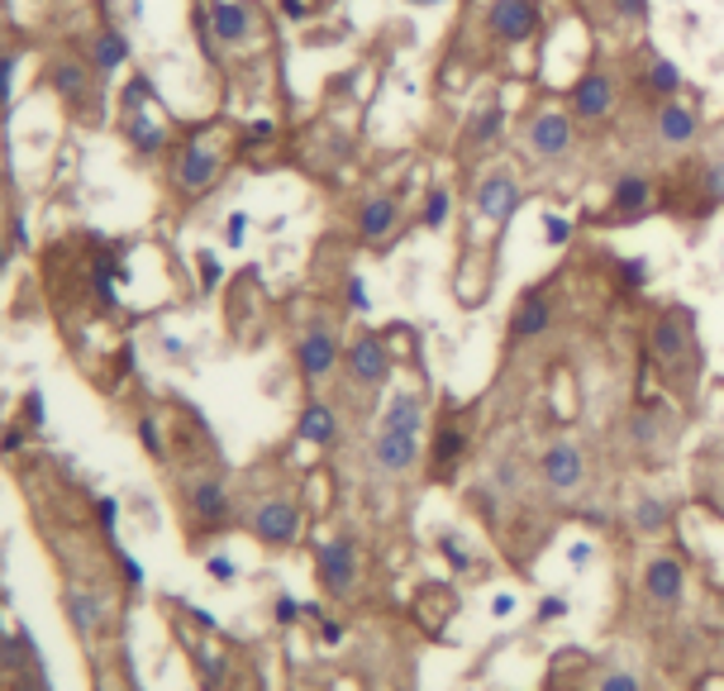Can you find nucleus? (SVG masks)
Masks as SVG:
<instances>
[{
	"mask_svg": "<svg viewBox=\"0 0 724 691\" xmlns=\"http://www.w3.org/2000/svg\"><path fill=\"white\" fill-rule=\"evenodd\" d=\"M654 358L672 372V377H682L687 358L696 363V315H687L682 306L662 310L658 325H654Z\"/></svg>",
	"mask_w": 724,
	"mask_h": 691,
	"instance_id": "1",
	"label": "nucleus"
},
{
	"mask_svg": "<svg viewBox=\"0 0 724 691\" xmlns=\"http://www.w3.org/2000/svg\"><path fill=\"white\" fill-rule=\"evenodd\" d=\"M353 572H358V544L349 535L329 539L325 549H320V578H325V586L334 596H343L353 586Z\"/></svg>",
	"mask_w": 724,
	"mask_h": 691,
	"instance_id": "2",
	"label": "nucleus"
},
{
	"mask_svg": "<svg viewBox=\"0 0 724 691\" xmlns=\"http://www.w3.org/2000/svg\"><path fill=\"white\" fill-rule=\"evenodd\" d=\"M491 29H496L505 43H525V39H534V29H539V6H534V0H496V6H491Z\"/></svg>",
	"mask_w": 724,
	"mask_h": 691,
	"instance_id": "3",
	"label": "nucleus"
},
{
	"mask_svg": "<svg viewBox=\"0 0 724 691\" xmlns=\"http://www.w3.org/2000/svg\"><path fill=\"white\" fill-rule=\"evenodd\" d=\"M215 172H220V153L206 149V143H191V149L177 157V186L186 196L206 191V186L215 182Z\"/></svg>",
	"mask_w": 724,
	"mask_h": 691,
	"instance_id": "4",
	"label": "nucleus"
},
{
	"mask_svg": "<svg viewBox=\"0 0 724 691\" xmlns=\"http://www.w3.org/2000/svg\"><path fill=\"white\" fill-rule=\"evenodd\" d=\"M611 106H615V81L605 77V72H586L572 91L577 120H601V114H611Z\"/></svg>",
	"mask_w": 724,
	"mask_h": 691,
	"instance_id": "5",
	"label": "nucleus"
},
{
	"mask_svg": "<svg viewBox=\"0 0 724 691\" xmlns=\"http://www.w3.org/2000/svg\"><path fill=\"white\" fill-rule=\"evenodd\" d=\"M349 372L362 382V386H376V382H386V372H391V358H386V343L376 339V334H362L353 349H349Z\"/></svg>",
	"mask_w": 724,
	"mask_h": 691,
	"instance_id": "6",
	"label": "nucleus"
},
{
	"mask_svg": "<svg viewBox=\"0 0 724 691\" xmlns=\"http://www.w3.org/2000/svg\"><path fill=\"white\" fill-rule=\"evenodd\" d=\"M253 529H257V539H267V544H292L300 529V515L292 501H263V511L253 515Z\"/></svg>",
	"mask_w": 724,
	"mask_h": 691,
	"instance_id": "7",
	"label": "nucleus"
},
{
	"mask_svg": "<svg viewBox=\"0 0 724 691\" xmlns=\"http://www.w3.org/2000/svg\"><path fill=\"white\" fill-rule=\"evenodd\" d=\"M582 478H586V468L572 443H553V449L544 453V482L553 486V492H572V486H582Z\"/></svg>",
	"mask_w": 724,
	"mask_h": 691,
	"instance_id": "8",
	"label": "nucleus"
},
{
	"mask_svg": "<svg viewBox=\"0 0 724 691\" xmlns=\"http://www.w3.org/2000/svg\"><path fill=\"white\" fill-rule=\"evenodd\" d=\"M515 200H519V191H515L511 172H491V177L482 182V191H476V210H482L486 220L505 224L511 220V210H515Z\"/></svg>",
	"mask_w": 724,
	"mask_h": 691,
	"instance_id": "9",
	"label": "nucleus"
},
{
	"mask_svg": "<svg viewBox=\"0 0 724 691\" xmlns=\"http://www.w3.org/2000/svg\"><path fill=\"white\" fill-rule=\"evenodd\" d=\"M529 143L539 149V157H562V153H568V143H572V124H568V114L544 110L539 120L529 124Z\"/></svg>",
	"mask_w": 724,
	"mask_h": 691,
	"instance_id": "10",
	"label": "nucleus"
},
{
	"mask_svg": "<svg viewBox=\"0 0 724 691\" xmlns=\"http://www.w3.org/2000/svg\"><path fill=\"white\" fill-rule=\"evenodd\" d=\"M210 29L220 43H243L253 29L249 6H243V0H210Z\"/></svg>",
	"mask_w": 724,
	"mask_h": 691,
	"instance_id": "11",
	"label": "nucleus"
},
{
	"mask_svg": "<svg viewBox=\"0 0 724 691\" xmlns=\"http://www.w3.org/2000/svg\"><path fill=\"white\" fill-rule=\"evenodd\" d=\"M644 586L658 606H672V601L682 596V563H677V558H654L644 572Z\"/></svg>",
	"mask_w": 724,
	"mask_h": 691,
	"instance_id": "12",
	"label": "nucleus"
},
{
	"mask_svg": "<svg viewBox=\"0 0 724 691\" xmlns=\"http://www.w3.org/2000/svg\"><path fill=\"white\" fill-rule=\"evenodd\" d=\"M334 363H339V343L329 339L325 329H310V334L300 339V372H306V377H325Z\"/></svg>",
	"mask_w": 724,
	"mask_h": 691,
	"instance_id": "13",
	"label": "nucleus"
},
{
	"mask_svg": "<svg viewBox=\"0 0 724 691\" xmlns=\"http://www.w3.org/2000/svg\"><path fill=\"white\" fill-rule=\"evenodd\" d=\"M415 458H419L415 435H396V429H382V435H376V463L386 472H405Z\"/></svg>",
	"mask_w": 724,
	"mask_h": 691,
	"instance_id": "14",
	"label": "nucleus"
},
{
	"mask_svg": "<svg viewBox=\"0 0 724 691\" xmlns=\"http://www.w3.org/2000/svg\"><path fill=\"white\" fill-rule=\"evenodd\" d=\"M648 200H654V182L639 177V172H629V177H619L615 182V196H611V206L619 220H629V215H639Z\"/></svg>",
	"mask_w": 724,
	"mask_h": 691,
	"instance_id": "15",
	"label": "nucleus"
},
{
	"mask_svg": "<svg viewBox=\"0 0 724 691\" xmlns=\"http://www.w3.org/2000/svg\"><path fill=\"white\" fill-rule=\"evenodd\" d=\"M696 129H701L696 106H662L658 110V134H662V143H691V139H696Z\"/></svg>",
	"mask_w": 724,
	"mask_h": 691,
	"instance_id": "16",
	"label": "nucleus"
},
{
	"mask_svg": "<svg viewBox=\"0 0 724 691\" xmlns=\"http://www.w3.org/2000/svg\"><path fill=\"white\" fill-rule=\"evenodd\" d=\"M396 196H372L368 206H362V215H358V229H362V239H386L391 234V224H396Z\"/></svg>",
	"mask_w": 724,
	"mask_h": 691,
	"instance_id": "17",
	"label": "nucleus"
},
{
	"mask_svg": "<svg viewBox=\"0 0 724 691\" xmlns=\"http://www.w3.org/2000/svg\"><path fill=\"white\" fill-rule=\"evenodd\" d=\"M124 134H129V143H134L139 153H157V149H163V143H167V129H163V120H153V114H139V110H129Z\"/></svg>",
	"mask_w": 724,
	"mask_h": 691,
	"instance_id": "18",
	"label": "nucleus"
},
{
	"mask_svg": "<svg viewBox=\"0 0 724 691\" xmlns=\"http://www.w3.org/2000/svg\"><path fill=\"white\" fill-rule=\"evenodd\" d=\"M419 425H425V401H419V396H396L386 406L382 429H396V435H419Z\"/></svg>",
	"mask_w": 724,
	"mask_h": 691,
	"instance_id": "19",
	"label": "nucleus"
},
{
	"mask_svg": "<svg viewBox=\"0 0 724 691\" xmlns=\"http://www.w3.org/2000/svg\"><path fill=\"white\" fill-rule=\"evenodd\" d=\"M67 621H72V629H77L81 639H91L96 625H100V601L91 592H72L67 596Z\"/></svg>",
	"mask_w": 724,
	"mask_h": 691,
	"instance_id": "20",
	"label": "nucleus"
},
{
	"mask_svg": "<svg viewBox=\"0 0 724 691\" xmlns=\"http://www.w3.org/2000/svg\"><path fill=\"white\" fill-rule=\"evenodd\" d=\"M548 325H553V310H548V300H525V306L515 310V320H511L515 339H534V334H544Z\"/></svg>",
	"mask_w": 724,
	"mask_h": 691,
	"instance_id": "21",
	"label": "nucleus"
},
{
	"mask_svg": "<svg viewBox=\"0 0 724 691\" xmlns=\"http://www.w3.org/2000/svg\"><path fill=\"white\" fill-rule=\"evenodd\" d=\"M300 439L315 443V449L334 443V415H329L325 406H306V410H300Z\"/></svg>",
	"mask_w": 724,
	"mask_h": 691,
	"instance_id": "22",
	"label": "nucleus"
},
{
	"mask_svg": "<svg viewBox=\"0 0 724 691\" xmlns=\"http://www.w3.org/2000/svg\"><path fill=\"white\" fill-rule=\"evenodd\" d=\"M191 506H196L200 520H224V511H229V492H224L220 482H196Z\"/></svg>",
	"mask_w": 724,
	"mask_h": 691,
	"instance_id": "23",
	"label": "nucleus"
},
{
	"mask_svg": "<svg viewBox=\"0 0 724 691\" xmlns=\"http://www.w3.org/2000/svg\"><path fill=\"white\" fill-rule=\"evenodd\" d=\"M53 86H57V96L72 100V106H81V96H86V72L77 63H57L53 67Z\"/></svg>",
	"mask_w": 724,
	"mask_h": 691,
	"instance_id": "24",
	"label": "nucleus"
},
{
	"mask_svg": "<svg viewBox=\"0 0 724 691\" xmlns=\"http://www.w3.org/2000/svg\"><path fill=\"white\" fill-rule=\"evenodd\" d=\"M501 124H505V106H501V100H491V106H486V110L472 120L468 139H472V143H491V139L501 134Z\"/></svg>",
	"mask_w": 724,
	"mask_h": 691,
	"instance_id": "25",
	"label": "nucleus"
},
{
	"mask_svg": "<svg viewBox=\"0 0 724 691\" xmlns=\"http://www.w3.org/2000/svg\"><path fill=\"white\" fill-rule=\"evenodd\" d=\"M129 57V39L124 34H100L96 39V67L100 72H114Z\"/></svg>",
	"mask_w": 724,
	"mask_h": 691,
	"instance_id": "26",
	"label": "nucleus"
},
{
	"mask_svg": "<svg viewBox=\"0 0 724 691\" xmlns=\"http://www.w3.org/2000/svg\"><path fill=\"white\" fill-rule=\"evenodd\" d=\"M634 525L644 529V535H658V529H668V506L662 501H639V511H634Z\"/></svg>",
	"mask_w": 724,
	"mask_h": 691,
	"instance_id": "27",
	"label": "nucleus"
},
{
	"mask_svg": "<svg viewBox=\"0 0 724 691\" xmlns=\"http://www.w3.org/2000/svg\"><path fill=\"white\" fill-rule=\"evenodd\" d=\"M648 86H654L658 96H672L677 86H682V72H677L668 57H654V67H648Z\"/></svg>",
	"mask_w": 724,
	"mask_h": 691,
	"instance_id": "28",
	"label": "nucleus"
},
{
	"mask_svg": "<svg viewBox=\"0 0 724 691\" xmlns=\"http://www.w3.org/2000/svg\"><path fill=\"white\" fill-rule=\"evenodd\" d=\"M191 663L200 668V682H206L210 691H220V682H224V663H220V654H215V649H196V654H191Z\"/></svg>",
	"mask_w": 724,
	"mask_h": 691,
	"instance_id": "29",
	"label": "nucleus"
},
{
	"mask_svg": "<svg viewBox=\"0 0 724 691\" xmlns=\"http://www.w3.org/2000/svg\"><path fill=\"white\" fill-rule=\"evenodd\" d=\"M458 453H462V435H458V429H443V435H439V443H434V463H439V468H448V463H453Z\"/></svg>",
	"mask_w": 724,
	"mask_h": 691,
	"instance_id": "30",
	"label": "nucleus"
},
{
	"mask_svg": "<svg viewBox=\"0 0 724 691\" xmlns=\"http://www.w3.org/2000/svg\"><path fill=\"white\" fill-rule=\"evenodd\" d=\"M705 200H711V206H724V157L705 167Z\"/></svg>",
	"mask_w": 724,
	"mask_h": 691,
	"instance_id": "31",
	"label": "nucleus"
},
{
	"mask_svg": "<svg viewBox=\"0 0 724 691\" xmlns=\"http://www.w3.org/2000/svg\"><path fill=\"white\" fill-rule=\"evenodd\" d=\"M619 282H625V286H644L648 282V263H644V257H625V263H619Z\"/></svg>",
	"mask_w": 724,
	"mask_h": 691,
	"instance_id": "32",
	"label": "nucleus"
},
{
	"mask_svg": "<svg viewBox=\"0 0 724 691\" xmlns=\"http://www.w3.org/2000/svg\"><path fill=\"white\" fill-rule=\"evenodd\" d=\"M43 420H48V406H43V392H29V396H24V425H29V429H39Z\"/></svg>",
	"mask_w": 724,
	"mask_h": 691,
	"instance_id": "33",
	"label": "nucleus"
},
{
	"mask_svg": "<svg viewBox=\"0 0 724 691\" xmlns=\"http://www.w3.org/2000/svg\"><path fill=\"white\" fill-rule=\"evenodd\" d=\"M14 67H20V57L6 53V63H0V106H10L14 96Z\"/></svg>",
	"mask_w": 724,
	"mask_h": 691,
	"instance_id": "34",
	"label": "nucleus"
},
{
	"mask_svg": "<svg viewBox=\"0 0 724 691\" xmlns=\"http://www.w3.org/2000/svg\"><path fill=\"white\" fill-rule=\"evenodd\" d=\"M443 220H448V191H434V196H429V206H425V224H429V229H439Z\"/></svg>",
	"mask_w": 724,
	"mask_h": 691,
	"instance_id": "35",
	"label": "nucleus"
},
{
	"mask_svg": "<svg viewBox=\"0 0 724 691\" xmlns=\"http://www.w3.org/2000/svg\"><path fill=\"white\" fill-rule=\"evenodd\" d=\"M615 14L619 20H629V24H639L648 14V0H615Z\"/></svg>",
	"mask_w": 724,
	"mask_h": 691,
	"instance_id": "36",
	"label": "nucleus"
},
{
	"mask_svg": "<svg viewBox=\"0 0 724 691\" xmlns=\"http://www.w3.org/2000/svg\"><path fill=\"white\" fill-rule=\"evenodd\" d=\"M206 568H210V578H215V582H234V578H239V568H234V563H229V558H224V553H215V558H210V563H206Z\"/></svg>",
	"mask_w": 724,
	"mask_h": 691,
	"instance_id": "37",
	"label": "nucleus"
},
{
	"mask_svg": "<svg viewBox=\"0 0 724 691\" xmlns=\"http://www.w3.org/2000/svg\"><path fill=\"white\" fill-rule=\"evenodd\" d=\"M139 435H143V449L149 453H163V435H157L153 420H139Z\"/></svg>",
	"mask_w": 724,
	"mask_h": 691,
	"instance_id": "38",
	"label": "nucleus"
},
{
	"mask_svg": "<svg viewBox=\"0 0 724 691\" xmlns=\"http://www.w3.org/2000/svg\"><path fill=\"white\" fill-rule=\"evenodd\" d=\"M558 615H568V601H562V596L539 601V621H558Z\"/></svg>",
	"mask_w": 724,
	"mask_h": 691,
	"instance_id": "39",
	"label": "nucleus"
},
{
	"mask_svg": "<svg viewBox=\"0 0 724 691\" xmlns=\"http://www.w3.org/2000/svg\"><path fill=\"white\" fill-rule=\"evenodd\" d=\"M601 691H639V682H634L629 672H611V678L601 682Z\"/></svg>",
	"mask_w": 724,
	"mask_h": 691,
	"instance_id": "40",
	"label": "nucleus"
},
{
	"mask_svg": "<svg viewBox=\"0 0 724 691\" xmlns=\"http://www.w3.org/2000/svg\"><path fill=\"white\" fill-rule=\"evenodd\" d=\"M243 229H249V215H229L224 239H229V243H243Z\"/></svg>",
	"mask_w": 724,
	"mask_h": 691,
	"instance_id": "41",
	"label": "nucleus"
},
{
	"mask_svg": "<svg viewBox=\"0 0 724 691\" xmlns=\"http://www.w3.org/2000/svg\"><path fill=\"white\" fill-rule=\"evenodd\" d=\"M96 515H100V525H106V529H114V515H120V506H114L110 496H100L96 501Z\"/></svg>",
	"mask_w": 724,
	"mask_h": 691,
	"instance_id": "42",
	"label": "nucleus"
},
{
	"mask_svg": "<svg viewBox=\"0 0 724 691\" xmlns=\"http://www.w3.org/2000/svg\"><path fill=\"white\" fill-rule=\"evenodd\" d=\"M654 435H658L654 415H639V420H634V439H639V443H648V439H654Z\"/></svg>",
	"mask_w": 724,
	"mask_h": 691,
	"instance_id": "43",
	"label": "nucleus"
},
{
	"mask_svg": "<svg viewBox=\"0 0 724 691\" xmlns=\"http://www.w3.org/2000/svg\"><path fill=\"white\" fill-rule=\"evenodd\" d=\"M272 134H277V129H272V120H253V124H249V139H253V143H263V139H272Z\"/></svg>",
	"mask_w": 724,
	"mask_h": 691,
	"instance_id": "44",
	"label": "nucleus"
},
{
	"mask_svg": "<svg viewBox=\"0 0 724 691\" xmlns=\"http://www.w3.org/2000/svg\"><path fill=\"white\" fill-rule=\"evenodd\" d=\"M349 296H353V310H368V286H362V277L349 282Z\"/></svg>",
	"mask_w": 724,
	"mask_h": 691,
	"instance_id": "45",
	"label": "nucleus"
},
{
	"mask_svg": "<svg viewBox=\"0 0 724 691\" xmlns=\"http://www.w3.org/2000/svg\"><path fill=\"white\" fill-rule=\"evenodd\" d=\"M443 558H448V563H453V568H468V553H462L453 539H443Z\"/></svg>",
	"mask_w": 724,
	"mask_h": 691,
	"instance_id": "46",
	"label": "nucleus"
},
{
	"mask_svg": "<svg viewBox=\"0 0 724 691\" xmlns=\"http://www.w3.org/2000/svg\"><path fill=\"white\" fill-rule=\"evenodd\" d=\"M120 563H124V578H129V586H139V582H143V568H139L129 553H120Z\"/></svg>",
	"mask_w": 724,
	"mask_h": 691,
	"instance_id": "47",
	"label": "nucleus"
},
{
	"mask_svg": "<svg viewBox=\"0 0 724 691\" xmlns=\"http://www.w3.org/2000/svg\"><path fill=\"white\" fill-rule=\"evenodd\" d=\"M548 243H568V220H548Z\"/></svg>",
	"mask_w": 724,
	"mask_h": 691,
	"instance_id": "48",
	"label": "nucleus"
},
{
	"mask_svg": "<svg viewBox=\"0 0 724 691\" xmlns=\"http://www.w3.org/2000/svg\"><path fill=\"white\" fill-rule=\"evenodd\" d=\"M24 429H29V425H14L10 435H6V453H20V443H24Z\"/></svg>",
	"mask_w": 724,
	"mask_h": 691,
	"instance_id": "49",
	"label": "nucleus"
},
{
	"mask_svg": "<svg viewBox=\"0 0 724 691\" xmlns=\"http://www.w3.org/2000/svg\"><path fill=\"white\" fill-rule=\"evenodd\" d=\"M515 611V596H496L491 601V615H511Z\"/></svg>",
	"mask_w": 724,
	"mask_h": 691,
	"instance_id": "50",
	"label": "nucleus"
},
{
	"mask_svg": "<svg viewBox=\"0 0 724 691\" xmlns=\"http://www.w3.org/2000/svg\"><path fill=\"white\" fill-rule=\"evenodd\" d=\"M572 563H577V568L591 563V549H586V544H577V549H572Z\"/></svg>",
	"mask_w": 724,
	"mask_h": 691,
	"instance_id": "51",
	"label": "nucleus"
},
{
	"mask_svg": "<svg viewBox=\"0 0 724 691\" xmlns=\"http://www.w3.org/2000/svg\"><path fill=\"white\" fill-rule=\"evenodd\" d=\"M220 282V267H215V257H206V286Z\"/></svg>",
	"mask_w": 724,
	"mask_h": 691,
	"instance_id": "52",
	"label": "nucleus"
},
{
	"mask_svg": "<svg viewBox=\"0 0 724 691\" xmlns=\"http://www.w3.org/2000/svg\"><path fill=\"white\" fill-rule=\"evenodd\" d=\"M286 6V14H292V20H300V14H306V6H300V0H282Z\"/></svg>",
	"mask_w": 724,
	"mask_h": 691,
	"instance_id": "53",
	"label": "nucleus"
},
{
	"mask_svg": "<svg viewBox=\"0 0 724 691\" xmlns=\"http://www.w3.org/2000/svg\"><path fill=\"white\" fill-rule=\"evenodd\" d=\"M419 6H439V0H419Z\"/></svg>",
	"mask_w": 724,
	"mask_h": 691,
	"instance_id": "54",
	"label": "nucleus"
}]
</instances>
